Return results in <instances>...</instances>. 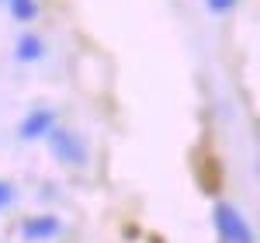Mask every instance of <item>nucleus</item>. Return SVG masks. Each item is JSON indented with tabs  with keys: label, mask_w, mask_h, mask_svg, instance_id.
<instances>
[{
	"label": "nucleus",
	"mask_w": 260,
	"mask_h": 243,
	"mask_svg": "<svg viewBox=\"0 0 260 243\" xmlns=\"http://www.w3.org/2000/svg\"><path fill=\"white\" fill-rule=\"evenodd\" d=\"M45 139H49V153H52L56 163H62V167H83V163H87V142H83L77 132L52 125V129L45 132Z\"/></svg>",
	"instance_id": "nucleus-1"
},
{
	"label": "nucleus",
	"mask_w": 260,
	"mask_h": 243,
	"mask_svg": "<svg viewBox=\"0 0 260 243\" xmlns=\"http://www.w3.org/2000/svg\"><path fill=\"white\" fill-rule=\"evenodd\" d=\"M215 229H219L222 243H253V229L246 226V219L233 205H225V202L215 205Z\"/></svg>",
	"instance_id": "nucleus-2"
},
{
	"label": "nucleus",
	"mask_w": 260,
	"mask_h": 243,
	"mask_svg": "<svg viewBox=\"0 0 260 243\" xmlns=\"http://www.w3.org/2000/svg\"><path fill=\"white\" fill-rule=\"evenodd\" d=\"M56 125V111L52 108H35V111H28L18 125V136L24 142H35V139H45V132Z\"/></svg>",
	"instance_id": "nucleus-3"
},
{
	"label": "nucleus",
	"mask_w": 260,
	"mask_h": 243,
	"mask_svg": "<svg viewBox=\"0 0 260 243\" xmlns=\"http://www.w3.org/2000/svg\"><path fill=\"white\" fill-rule=\"evenodd\" d=\"M62 223L56 216H31V219H24L21 223V240L24 243H45L52 240V236H59Z\"/></svg>",
	"instance_id": "nucleus-4"
},
{
	"label": "nucleus",
	"mask_w": 260,
	"mask_h": 243,
	"mask_svg": "<svg viewBox=\"0 0 260 243\" xmlns=\"http://www.w3.org/2000/svg\"><path fill=\"white\" fill-rule=\"evenodd\" d=\"M14 56H18L21 63H39L42 56H45V42H42L39 35H31V32H24L18 39V45H14Z\"/></svg>",
	"instance_id": "nucleus-5"
},
{
	"label": "nucleus",
	"mask_w": 260,
	"mask_h": 243,
	"mask_svg": "<svg viewBox=\"0 0 260 243\" xmlns=\"http://www.w3.org/2000/svg\"><path fill=\"white\" fill-rule=\"evenodd\" d=\"M11 7V18L21 21V24H31L39 18V0H4Z\"/></svg>",
	"instance_id": "nucleus-6"
},
{
	"label": "nucleus",
	"mask_w": 260,
	"mask_h": 243,
	"mask_svg": "<svg viewBox=\"0 0 260 243\" xmlns=\"http://www.w3.org/2000/svg\"><path fill=\"white\" fill-rule=\"evenodd\" d=\"M205 4H208V11H212V14H229L240 0H205Z\"/></svg>",
	"instance_id": "nucleus-7"
},
{
	"label": "nucleus",
	"mask_w": 260,
	"mask_h": 243,
	"mask_svg": "<svg viewBox=\"0 0 260 243\" xmlns=\"http://www.w3.org/2000/svg\"><path fill=\"white\" fill-rule=\"evenodd\" d=\"M11 202H14V188H11L7 181H0V212H4Z\"/></svg>",
	"instance_id": "nucleus-8"
},
{
	"label": "nucleus",
	"mask_w": 260,
	"mask_h": 243,
	"mask_svg": "<svg viewBox=\"0 0 260 243\" xmlns=\"http://www.w3.org/2000/svg\"><path fill=\"white\" fill-rule=\"evenodd\" d=\"M153 243H160V240H153Z\"/></svg>",
	"instance_id": "nucleus-9"
},
{
	"label": "nucleus",
	"mask_w": 260,
	"mask_h": 243,
	"mask_svg": "<svg viewBox=\"0 0 260 243\" xmlns=\"http://www.w3.org/2000/svg\"><path fill=\"white\" fill-rule=\"evenodd\" d=\"M0 4H4V0H0Z\"/></svg>",
	"instance_id": "nucleus-10"
},
{
	"label": "nucleus",
	"mask_w": 260,
	"mask_h": 243,
	"mask_svg": "<svg viewBox=\"0 0 260 243\" xmlns=\"http://www.w3.org/2000/svg\"><path fill=\"white\" fill-rule=\"evenodd\" d=\"M219 243H222V240H219Z\"/></svg>",
	"instance_id": "nucleus-11"
}]
</instances>
